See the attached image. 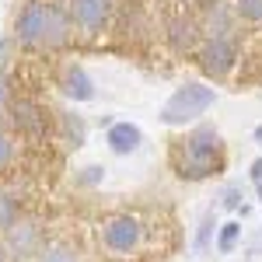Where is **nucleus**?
<instances>
[{
    "label": "nucleus",
    "mask_w": 262,
    "mask_h": 262,
    "mask_svg": "<svg viewBox=\"0 0 262 262\" xmlns=\"http://www.w3.org/2000/svg\"><path fill=\"white\" fill-rule=\"evenodd\" d=\"M101 179H105V168H101V164H88V168H81V171L74 175L77 185H101Z\"/></svg>",
    "instance_id": "19"
},
{
    "label": "nucleus",
    "mask_w": 262,
    "mask_h": 262,
    "mask_svg": "<svg viewBox=\"0 0 262 262\" xmlns=\"http://www.w3.org/2000/svg\"><path fill=\"white\" fill-rule=\"evenodd\" d=\"M67 14H70V25L81 28L84 35H98L108 28L112 0H67Z\"/></svg>",
    "instance_id": "6"
},
{
    "label": "nucleus",
    "mask_w": 262,
    "mask_h": 262,
    "mask_svg": "<svg viewBox=\"0 0 262 262\" xmlns=\"http://www.w3.org/2000/svg\"><path fill=\"white\" fill-rule=\"evenodd\" d=\"M210 105H217V88L200 84V81H185L182 88L171 91V98L164 101L161 122L164 126H185V122L200 119Z\"/></svg>",
    "instance_id": "2"
},
{
    "label": "nucleus",
    "mask_w": 262,
    "mask_h": 262,
    "mask_svg": "<svg viewBox=\"0 0 262 262\" xmlns=\"http://www.w3.org/2000/svg\"><path fill=\"white\" fill-rule=\"evenodd\" d=\"M0 262H7V252H4V245H0Z\"/></svg>",
    "instance_id": "27"
},
{
    "label": "nucleus",
    "mask_w": 262,
    "mask_h": 262,
    "mask_svg": "<svg viewBox=\"0 0 262 262\" xmlns=\"http://www.w3.org/2000/svg\"><path fill=\"white\" fill-rule=\"evenodd\" d=\"M49 11H53V4H46V0H25L18 18H14V39L21 46H46Z\"/></svg>",
    "instance_id": "3"
},
{
    "label": "nucleus",
    "mask_w": 262,
    "mask_h": 262,
    "mask_svg": "<svg viewBox=\"0 0 262 262\" xmlns=\"http://www.w3.org/2000/svg\"><path fill=\"white\" fill-rule=\"evenodd\" d=\"M252 182L262 185V158H259V161H252Z\"/></svg>",
    "instance_id": "24"
},
{
    "label": "nucleus",
    "mask_w": 262,
    "mask_h": 262,
    "mask_svg": "<svg viewBox=\"0 0 262 262\" xmlns=\"http://www.w3.org/2000/svg\"><path fill=\"white\" fill-rule=\"evenodd\" d=\"M35 245H39V224L18 221L11 231H4V252H7V259H25V255H32Z\"/></svg>",
    "instance_id": "9"
},
{
    "label": "nucleus",
    "mask_w": 262,
    "mask_h": 262,
    "mask_svg": "<svg viewBox=\"0 0 262 262\" xmlns=\"http://www.w3.org/2000/svg\"><path fill=\"white\" fill-rule=\"evenodd\" d=\"M221 158H224V140L217 133V126H196L185 137V154L179 161V175L189 182L210 179L213 171H221Z\"/></svg>",
    "instance_id": "1"
},
{
    "label": "nucleus",
    "mask_w": 262,
    "mask_h": 262,
    "mask_svg": "<svg viewBox=\"0 0 262 262\" xmlns=\"http://www.w3.org/2000/svg\"><path fill=\"white\" fill-rule=\"evenodd\" d=\"M238 242H242V221H224V224H217V238H213L217 252H234V248H238Z\"/></svg>",
    "instance_id": "13"
},
{
    "label": "nucleus",
    "mask_w": 262,
    "mask_h": 262,
    "mask_svg": "<svg viewBox=\"0 0 262 262\" xmlns=\"http://www.w3.org/2000/svg\"><path fill=\"white\" fill-rule=\"evenodd\" d=\"M105 143H108L112 154H133V150H140L143 133L137 122H112L108 133H105Z\"/></svg>",
    "instance_id": "10"
},
{
    "label": "nucleus",
    "mask_w": 262,
    "mask_h": 262,
    "mask_svg": "<svg viewBox=\"0 0 262 262\" xmlns=\"http://www.w3.org/2000/svg\"><path fill=\"white\" fill-rule=\"evenodd\" d=\"M39 262H81V255H77V248L74 245H49V248H42Z\"/></svg>",
    "instance_id": "17"
},
{
    "label": "nucleus",
    "mask_w": 262,
    "mask_h": 262,
    "mask_svg": "<svg viewBox=\"0 0 262 262\" xmlns=\"http://www.w3.org/2000/svg\"><path fill=\"white\" fill-rule=\"evenodd\" d=\"M63 137L70 147H81L84 143V119L77 112H63Z\"/></svg>",
    "instance_id": "16"
},
{
    "label": "nucleus",
    "mask_w": 262,
    "mask_h": 262,
    "mask_svg": "<svg viewBox=\"0 0 262 262\" xmlns=\"http://www.w3.org/2000/svg\"><path fill=\"white\" fill-rule=\"evenodd\" d=\"M7 46H11V42H7V39H0V56L7 53Z\"/></svg>",
    "instance_id": "25"
},
{
    "label": "nucleus",
    "mask_w": 262,
    "mask_h": 262,
    "mask_svg": "<svg viewBox=\"0 0 262 262\" xmlns=\"http://www.w3.org/2000/svg\"><path fill=\"white\" fill-rule=\"evenodd\" d=\"M7 119H11V126L21 137H32V140H42L46 129H49L46 126V108L32 98H14L7 105Z\"/></svg>",
    "instance_id": "7"
},
{
    "label": "nucleus",
    "mask_w": 262,
    "mask_h": 262,
    "mask_svg": "<svg viewBox=\"0 0 262 262\" xmlns=\"http://www.w3.org/2000/svg\"><path fill=\"white\" fill-rule=\"evenodd\" d=\"M234 11L245 21H262V0H234Z\"/></svg>",
    "instance_id": "18"
},
{
    "label": "nucleus",
    "mask_w": 262,
    "mask_h": 262,
    "mask_svg": "<svg viewBox=\"0 0 262 262\" xmlns=\"http://www.w3.org/2000/svg\"><path fill=\"white\" fill-rule=\"evenodd\" d=\"M213 238H217V213H213V210H206V213H203V221H200V227H196V242H192L196 255H203V252L213 245Z\"/></svg>",
    "instance_id": "14"
},
{
    "label": "nucleus",
    "mask_w": 262,
    "mask_h": 262,
    "mask_svg": "<svg viewBox=\"0 0 262 262\" xmlns=\"http://www.w3.org/2000/svg\"><path fill=\"white\" fill-rule=\"evenodd\" d=\"M238 63V39L234 35H210L200 46V67L210 77H227Z\"/></svg>",
    "instance_id": "4"
},
{
    "label": "nucleus",
    "mask_w": 262,
    "mask_h": 262,
    "mask_svg": "<svg viewBox=\"0 0 262 262\" xmlns=\"http://www.w3.org/2000/svg\"><path fill=\"white\" fill-rule=\"evenodd\" d=\"M14 101V95H11V81L0 74V112H7V105Z\"/></svg>",
    "instance_id": "22"
},
{
    "label": "nucleus",
    "mask_w": 262,
    "mask_h": 262,
    "mask_svg": "<svg viewBox=\"0 0 262 262\" xmlns=\"http://www.w3.org/2000/svg\"><path fill=\"white\" fill-rule=\"evenodd\" d=\"M196 39H200V25H196L192 18H175L171 25H168V42H171L175 53L196 49Z\"/></svg>",
    "instance_id": "11"
},
{
    "label": "nucleus",
    "mask_w": 262,
    "mask_h": 262,
    "mask_svg": "<svg viewBox=\"0 0 262 262\" xmlns=\"http://www.w3.org/2000/svg\"><path fill=\"white\" fill-rule=\"evenodd\" d=\"M252 137H255V140L262 143V126H255V133H252Z\"/></svg>",
    "instance_id": "26"
},
{
    "label": "nucleus",
    "mask_w": 262,
    "mask_h": 262,
    "mask_svg": "<svg viewBox=\"0 0 262 262\" xmlns=\"http://www.w3.org/2000/svg\"><path fill=\"white\" fill-rule=\"evenodd\" d=\"M143 242V224L129 213H119V217H108L105 227H101V245L116 255H129L137 252Z\"/></svg>",
    "instance_id": "5"
},
{
    "label": "nucleus",
    "mask_w": 262,
    "mask_h": 262,
    "mask_svg": "<svg viewBox=\"0 0 262 262\" xmlns=\"http://www.w3.org/2000/svg\"><path fill=\"white\" fill-rule=\"evenodd\" d=\"M60 91L74 101V105H81V101L95 98V81H91V74L84 70L81 63H67L63 74H60Z\"/></svg>",
    "instance_id": "8"
},
{
    "label": "nucleus",
    "mask_w": 262,
    "mask_h": 262,
    "mask_svg": "<svg viewBox=\"0 0 262 262\" xmlns=\"http://www.w3.org/2000/svg\"><path fill=\"white\" fill-rule=\"evenodd\" d=\"M18 221H21V203H18V196L0 189V231H11Z\"/></svg>",
    "instance_id": "15"
},
{
    "label": "nucleus",
    "mask_w": 262,
    "mask_h": 262,
    "mask_svg": "<svg viewBox=\"0 0 262 262\" xmlns=\"http://www.w3.org/2000/svg\"><path fill=\"white\" fill-rule=\"evenodd\" d=\"M248 255H252V259H259V255H262V231L255 234V242L248 245Z\"/></svg>",
    "instance_id": "23"
},
{
    "label": "nucleus",
    "mask_w": 262,
    "mask_h": 262,
    "mask_svg": "<svg viewBox=\"0 0 262 262\" xmlns=\"http://www.w3.org/2000/svg\"><path fill=\"white\" fill-rule=\"evenodd\" d=\"M70 14H67V7H56L53 4V11H49V35H46V49H56L63 42L70 39Z\"/></svg>",
    "instance_id": "12"
},
{
    "label": "nucleus",
    "mask_w": 262,
    "mask_h": 262,
    "mask_svg": "<svg viewBox=\"0 0 262 262\" xmlns=\"http://www.w3.org/2000/svg\"><path fill=\"white\" fill-rule=\"evenodd\" d=\"M11 161H14V140L0 129V171H4V168H11Z\"/></svg>",
    "instance_id": "20"
},
{
    "label": "nucleus",
    "mask_w": 262,
    "mask_h": 262,
    "mask_svg": "<svg viewBox=\"0 0 262 262\" xmlns=\"http://www.w3.org/2000/svg\"><path fill=\"white\" fill-rule=\"evenodd\" d=\"M221 206L238 210V206H242V185H227V189L221 192Z\"/></svg>",
    "instance_id": "21"
},
{
    "label": "nucleus",
    "mask_w": 262,
    "mask_h": 262,
    "mask_svg": "<svg viewBox=\"0 0 262 262\" xmlns=\"http://www.w3.org/2000/svg\"><path fill=\"white\" fill-rule=\"evenodd\" d=\"M259 196H262V185H259Z\"/></svg>",
    "instance_id": "28"
}]
</instances>
